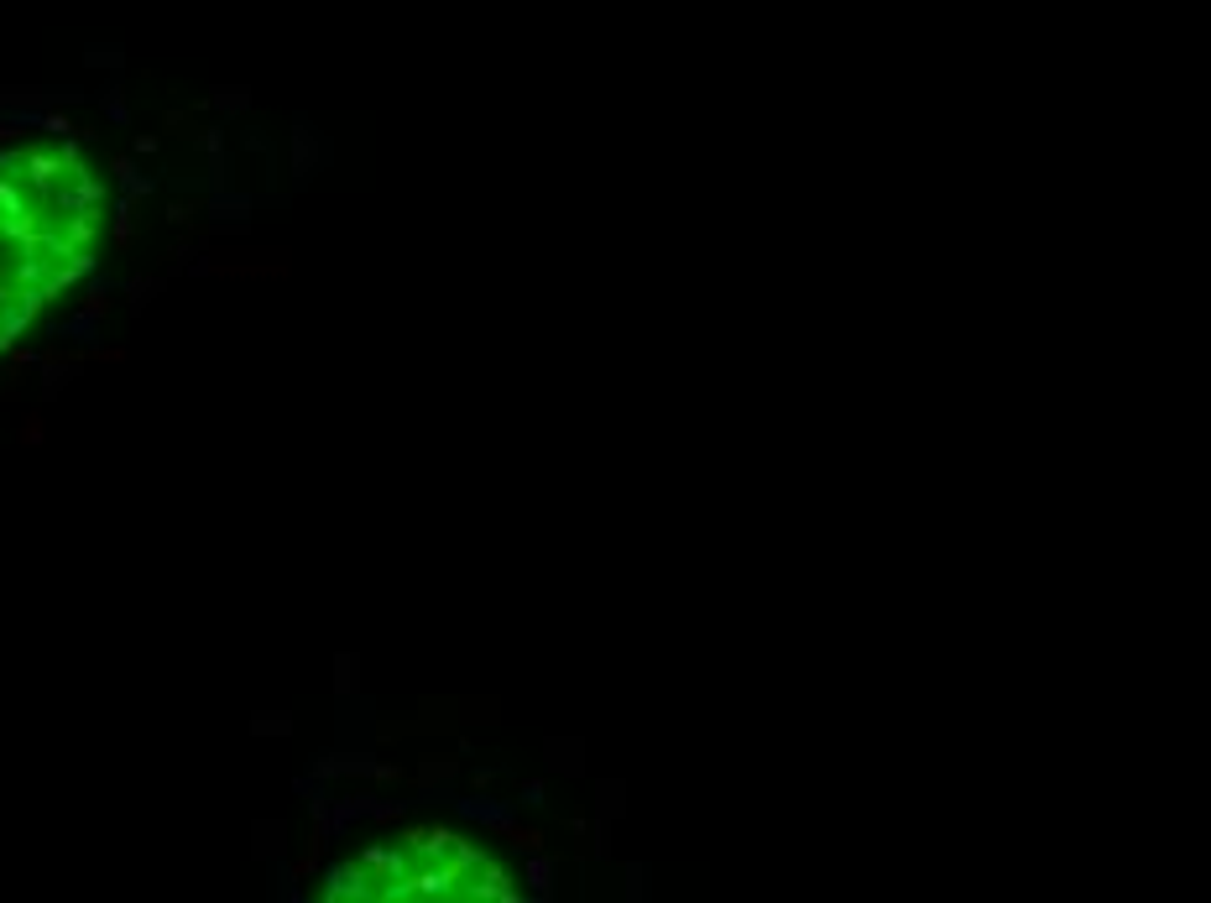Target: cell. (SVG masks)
<instances>
[{
  "mask_svg": "<svg viewBox=\"0 0 1211 903\" xmlns=\"http://www.w3.org/2000/svg\"><path fill=\"white\" fill-rule=\"evenodd\" d=\"M58 335H63V340H84V345H89L94 335H100V314H89V308H84V314H74V319H68V324L58 329Z\"/></svg>",
  "mask_w": 1211,
  "mask_h": 903,
  "instance_id": "1",
  "label": "cell"
},
{
  "mask_svg": "<svg viewBox=\"0 0 1211 903\" xmlns=\"http://www.w3.org/2000/svg\"><path fill=\"white\" fill-rule=\"evenodd\" d=\"M460 810L470 820H486V825H507V810L502 804H486V799H460Z\"/></svg>",
  "mask_w": 1211,
  "mask_h": 903,
  "instance_id": "2",
  "label": "cell"
},
{
  "mask_svg": "<svg viewBox=\"0 0 1211 903\" xmlns=\"http://www.w3.org/2000/svg\"><path fill=\"white\" fill-rule=\"evenodd\" d=\"M528 883H533V888H549V862H533V867H528Z\"/></svg>",
  "mask_w": 1211,
  "mask_h": 903,
  "instance_id": "3",
  "label": "cell"
}]
</instances>
